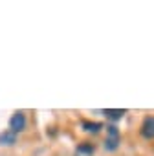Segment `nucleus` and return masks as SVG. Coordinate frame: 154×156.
<instances>
[{
	"instance_id": "nucleus-6",
	"label": "nucleus",
	"mask_w": 154,
	"mask_h": 156,
	"mask_svg": "<svg viewBox=\"0 0 154 156\" xmlns=\"http://www.w3.org/2000/svg\"><path fill=\"white\" fill-rule=\"evenodd\" d=\"M125 112H127V110H123V108H107V110H105V116H107L108 119H112V121H117V119L123 118Z\"/></svg>"
},
{
	"instance_id": "nucleus-7",
	"label": "nucleus",
	"mask_w": 154,
	"mask_h": 156,
	"mask_svg": "<svg viewBox=\"0 0 154 156\" xmlns=\"http://www.w3.org/2000/svg\"><path fill=\"white\" fill-rule=\"evenodd\" d=\"M83 129L86 130V132H99L101 129H103V125L101 123H97V121H83Z\"/></svg>"
},
{
	"instance_id": "nucleus-5",
	"label": "nucleus",
	"mask_w": 154,
	"mask_h": 156,
	"mask_svg": "<svg viewBox=\"0 0 154 156\" xmlns=\"http://www.w3.org/2000/svg\"><path fill=\"white\" fill-rule=\"evenodd\" d=\"M17 143V134L11 130H4L0 132V145H13Z\"/></svg>"
},
{
	"instance_id": "nucleus-2",
	"label": "nucleus",
	"mask_w": 154,
	"mask_h": 156,
	"mask_svg": "<svg viewBox=\"0 0 154 156\" xmlns=\"http://www.w3.org/2000/svg\"><path fill=\"white\" fill-rule=\"evenodd\" d=\"M26 129V116H24V112H15L13 116H11V119H9V130L11 132H15V134H19V132H22Z\"/></svg>"
},
{
	"instance_id": "nucleus-3",
	"label": "nucleus",
	"mask_w": 154,
	"mask_h": 156,
	"mask_svg": "<svg viewBox=\"0 0 154 156\" xmlns=\"http://www.w3.org/2000/svg\"><path fill=\"white\" fill-rule=\"evenodd\" d=\"M139 132L145 140H154V116H147L143 119Z\"/></svg>"
},
{
	"instance_id": "nucleus-4",
	"label": "nucleus",
	"mask_w": 154,
	"mask_h": 156,
	"mask_svg": "<svg viewBox=\"0 0 154 156\" xmlns=\"http://www.w3.org/2000/svg\"><path fill=\"white\" fill-rule=\"evenodd\" d=\"M75 152L79 154V156H92V154L96 152V145H94V143H88V141H83V143L77 145Z\"/></svg>"
},
{
	"instance_id": "nucleus-1",
	"label": "nucleus",
	"mask_w": 154,
	"mask_h": 156,
	"mask_svg": "<svg viewBox=\"0 0 154 156\" xmlns=\"http://www.w3.org/2000/svg\"><path fill=\"white\" fill-rule=\"evenodd\" d=\"M121 143V134H119V129L116 125H108L107 127V138H105V149L114 152Z\"/></svg>"
}]
</instances>
